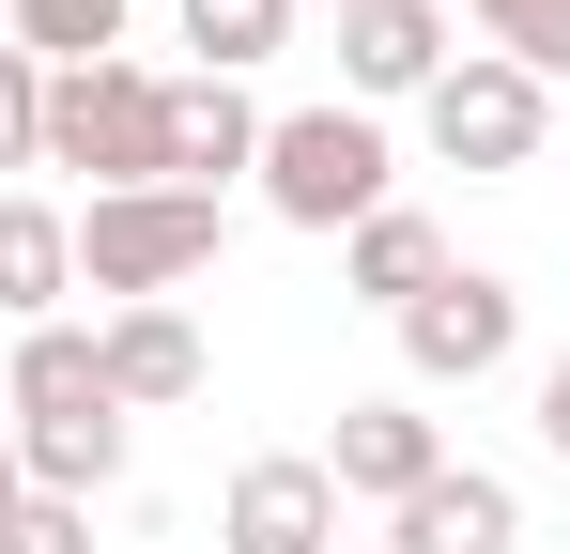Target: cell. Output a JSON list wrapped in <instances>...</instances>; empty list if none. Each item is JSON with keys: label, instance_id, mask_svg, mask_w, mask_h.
Listing matches in <instances>:
<instances>
[{"label": "cell", "instance_id": "obj_11", "mask_svg": "<svg viewBox=\"0 0 570 554\" xmlns=\"http://www.w3.org/2000/svg\"><path fill=\"white\" fill-rule=\"evenodd\" d=\"M94 369H108V400H124V416H170V400H200V324L186 308H108L94 324Z\"/></svg>", "mask_w": 570, "mask_h": 554}, {"label": "cell", "instance_id": "obj_7", "mask_svg": "<svg viewBox=\"0 0 570 554\" xmlns=\"http://www.w3.org/2000/svg\"><path fill=\"white\" fill-rule=\"evenodd\" d=\"M308 462L340 477V508H401L416 477H448V432H432L416 385H401V400H340V432H324Z\"/></svg>", "mask_w": 570, "mask_h": 554}, {"label": "cell", "instance_id": "obj_8", "mask_svg": "<svg viewBox=\"0 0 570 554\" xmlns=\"http://www.w3.org/2000/svg\"><path fill=\"white\" fill-rule=\"evenodd\" d=\"M463 62L448 47V0H355L340 16V108H401V92H432Z\"/></svg>", "mask_w": 570, "mask_h": 554}, {"label": "cell", "instance_id": "obj_4", "mask_svg": "<svg viewBox=\"0 0 570 554\" xmlns=\"http://www.w3.org/2000/svg\"><path fill=\"white\" fill-rule=\"evenodd\" d=\"M263 200H278L293 231L385 216V123L371 108H278V123H263Z\"/></svg>", "mask_w": 570, "mask_h": 554}, {"label": "cell", "instance_id": "obj_9", "mask_svg": "<svg viewBox=\"0 0 570 554\" xmlns=\"http://www.w3.org/2000/svg\"><path fill=\"white\" fill-rule=\"evenodd\" d=\"M216 540H232V554H340V477H324L308 447H263L247 477H232Z\"/></svg>", "mask_w": 570, "mask_h": 554}, {"label": "cell", "instance_id": "obj_23", "mask_svg": "<svg viewBox=\"0 0 570 554\" xmlns=\"http://www.w3.org/2000/svg\"><path fill=\"white\" fill-rule=\"evenodd\" d=\"M324 16H355V0H324Z\"/></svg>", "mask_w": 570, "mask_h": 554}, {"label": "cell", "instance_id": "obj_2", "mask_svg": "<svg viewBox=\"0 0 570 554\" xmlns=\"http://www.w3.org/2000/svg\"><path fill=\"white\" fill-rule=\"evenodd\" d=\"M47 170H94V200L170 185V78H155V62H78V78H47Z\"/></svg>", "mask_w": 570, "mask_h": 554}, {"label": "cell", "instance_id": "obj_10", "mask_svg": "<svg viewBox=\"0 0 570 554\" xmlns=\"http://www.w3.org/2000/svg\"><path fill=\"white\" fill-rule=\"evenodd\" d=\"M385 554H524V493L478 477V462H448V477H416L385 508Z\"/></svg>", "mask_w": 570, "mask_h": 554}, {"label": "cell", "instance_id": "obj_17", "mask_svg": "<svg viewBox=\"0 0 570 554\" xmlns=\"http://www.w3.org/2000/svg\"><path fill=\"white\" fill-rule=\"evenodd\" d=\"M478 31H493V62H524V78L556 92L570 78V0H463Z\"/></svg>", "mask_w": 570, "mask_h": 554}, {"label": "cell", "instance_id": "obj_16", "mask_svg": "<svg viewBox=\"0 0 570 554\" xmlns=\"http://www.w3.org/2000/svg\"><path fill=\"white\" fill-rule=\"evenodd\" d=\"M278 31H293V0H186L200 78H247V62H278Z\"/></svg>", "mask_w": 570, "mask_h": 554}, {"label": "cell", "instance_id": "obj_18", "mask_svg": "<svg viewBox=\"0 0 570 554\" xmlns=\"http://www.w3.org/2000/svg\"><path fill=\"white\" fill-rule=\"evenodd\" d=\"M0 170H47V62L0 47Z\"/></svg>", "mask_w": 570, "mask_h": 554}, {"label": "cell", "instance_id": "obj_1", "mask_svg": "<svg viewBox=\"0 0 570 554\" xmlns=\"http://www.w3.org/2000/svg\"><path fill=\"white\" fill-rule=\"evenodd\" d=\"M124 432H139V416L108 400L94 339H78V324H31V339H16V477L94 508L108 477H124Z\"/></svg>", "mask_w": 570, "mask_h": 554}, {"label": "cell", "instance_id": "obj_20", "mask_svg": "<svg viewBox=\"0 0 570 554\" xmlns=\"http://www.w3.org/2000/svg\"><path fill=\"white\" fill-rule=\"evenodd\" d=\"M540 447H556V462H570V355H556V369H540Z\"/></svg>", "mask_w": 570, "mask_h": 554}, {"label": "cell", "instance_id": "obj_19", "mask_svg": "<svg viewBox=\"0 0 570 554\" xmlns=\"http://www.w3.org/2000/svg\"><path fill=\"white\" fill-rule=\"evenodd\" d=\"M0 554H94V508H78V493H16Z\"/></svg>", "mask_w": 570, "mask_h": 554}, {"label": "cell", "instance_id": "obj_13", "mask_svg": "<svg viewBox=\"0 0 570 554\" xmlns=\"http://www.w3.org/2000/svg\"><path fill=\"white\" fill-rule=\"evenodd\" d=\"M432 277H448V231H432L416 200H385V216H355V231H340V293H371L385 324H401Z\"/></svg>", "mask_w": 570, "mask_h": 554}, {"label": "cell", "instance_id": "obj_12", "mask_svg": "<svg viewBox=\"0 0 570 554\" xmlns=\"http://www.w3.org/2000/svg\"><path fill=\"white\" fill-rule=\"evenodd\" d=\"M232 170H263V108H247V78H170V185L216 200Z\"/></svg>", "mask_w": 570, "mask_h": 554}, {"label": "cell", "instance_id": "obj_15", "mask_svg": "<svg viewBox=\"0 0 570 554\" xmlns=\"http://www.w3.org/2000/svg\"><path fill=\"white\" fill-rule=\"evenodd\" d=\"M16 16V47L47 62V78H78V62H124V16L139 0H0Z\"/></svg>", "mask_w": 570, "mask_h": 554}, {"label": "cell", "instance_id": "obj_21", "mask_svg": "<svg viewBox=\"0 0 570 554\" xmlns=\"http://www.w3.org/2000/svg\"><path fill=\"white\" fill-rule=\"evenodd\" d=\"M16 493H31V477H16V432H0V524H16Z\"/></svg>", "mask_w": 570, "mask_h": 554}, {"label": "cell", "instance_id": "obj_5", "mask_svg": "<svg viewBox=\"0 0 570 554\" xmlns=\"http://www.w3.org/2000/svg\"><path fill=\"white\" fill-rule=\"evenodd\" d=\"M416 123H432V155H448V170H540V123H556V92L524 78V62H493V47H463L448 78L416 92Z\"/></svg>", "mask_w": 570, "mask_h": 554}, {"label": "cell", "instance_id": "obj_6", "mask_svg": "<svg viewBox=\"0 0 570 554\" xmlns=\"http://www.w3.org/2000/svg\"><path fill=\"white\" fill-rule=\"evenodd\" d=\"M509 355H524V293L478 277V263H448L401 308V369H416V385H478V369H509Z\"/></svg>", "mask_w": 570, "mask_h": 554}, {"label": "cell", "instance_id": "obj_3", "mask_svg": "<svg viewBox=\"0 0 570 554\" xmlns=\"http://www.w3.org/2000/svg\"><path fill=\"white\" fill-rule=\"evenodd\" d=\"M78 277H94L108 308H186V277H216V200L186 185H124L78 216Z\"/></svg>", "mask_w": 570, "mask_h": 554}, {"label": "cell", "instance_id": "obj_22", "mask_svg": "<svg viewBox=\"0 0 570 554\" xmlns=\"http://www.w3.org/2000/svg\"><path fill=\"white\" fill-rule=\"evenodd\" d=\"M340 554H385V540H340Z\"/></svg>", "mask_w": 570, "mask_h": 554}, {"label": "cell", "instance_id": "obj_14", "mask_svg": "<svg viewBox=\"0 0 570 554\" xmlns=\"http://www.w3.org/2000/svg\"><path fill=\"white\" fill-rule=\"evenodd\" d=\"M62 293H78V216L0 200V324L31 339V324H62Z\"/></svg>", "mask_w": 570, "mask_h": 554}]
</instances>
